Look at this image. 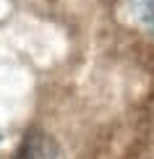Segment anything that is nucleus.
Returning <instances> with one entry per match:
<instances>
[{
    "mask_svg": "<svg viewBox=\"0 0 154 159\" xmlns=\"http://www.w3.org/2000/svg\"><path fill=\"white\" fill-rule=\"evenodd\" d=\"M16 159H63V151H60V146L50 136L39 133V130H31L24 138Z\"/></svg>",
    "mask_w": 154,
    "mask_h": 159,
    "instance_id": "1",
    "label": "nucleus"
},
{
    "mask_svg": "<svg viewBox=\"0 0 154 159\" xmlns=\"http://www.w3.org/2000/svg\"><path fill=\"white\" fill-rule=\"evenodd\" d=\"M125 16L138 31L154 37V0H125Z\"/></svg>",
    "mask_w": 154,
    "mask_h": 159,
    "instance_id": "2",
    "label": "nucleus"
}]
</instances>
